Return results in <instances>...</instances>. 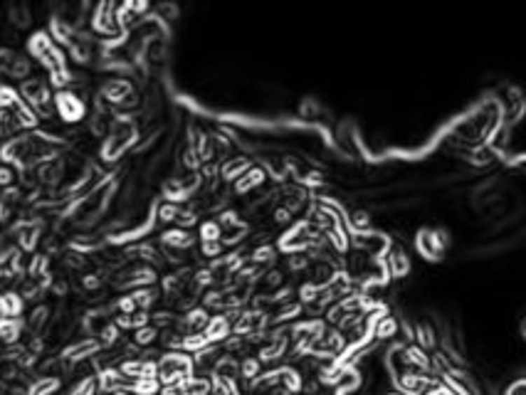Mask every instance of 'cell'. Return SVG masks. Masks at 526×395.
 <instances>
[{
  "label": "cell",
  "mask_w": 526,
  "mask_h": 395,
  "mask_svg": "<svg viewBox=\"0 0 526 395\" xmlns=\"http://www.w3.org/2000/svg\"><path fill=\"white\" fill-rule=\"evenodd\" d=\"M53 109H55V116L67 126L82 124L89 114L87 102H84L77 92H72V89H60V92L53 94Z\"/></svg>",
  "instance_id": "cell-1"
},
{
  "label": "cell",
  "mask_w": 526,
  "mask_h": 395,
  "mask_svg": "<svg viewBox=\"0 0 526 395\" xmlns=\"http://www.w3.org/2000/svg\"><path fill=\"white\" fill-rule=\"evenodd\" d=\"M450 244V235L448 230H427L422 228L420 233H417L415 237V250L420 252L425 260H433L438 262L440 255H443V250Z\"/></svg>",
  "instance_id": "cell-2"
},
{
  "label": "cell",
  "mask_w": 526,
  "mask_h": 395,
  "mask_svg": "<svg viewBox=\"0 0 526 395\" xmlns=\"http://www.w3.org/2000/svg\"><path fill=\"white\" fill-rule=\"evenodd\" d=\"M195 237L191 235V230H181V228H168L161 233V247L163 250H173V252H188L193 250Z\"/></svg>",
  "instance_id": "cell-3"
},
{
  "label": "cell",
  "mask_w": 526,
  "mask_h": 395,
  "mask_svg": "<svg viewBox=\"0 0 526 395\" xmlns=\"http://www.w3.org/2000/svg\"><path fill=\"white\" fill-rule=\"evenodd\" d=\"M265 181H267V173L262 171V168H250V171H245L235 181V193H237V195H245V193H252L255 188H260Z\"/></svg>",
  "instance_id": "cell-4"
},
{
  "label": "cell",
  "mask_w": 526,
  "mask_h": 395,
  "mask_svg": "<svg viewBox=\"0 0 526 395\" xmlns=\"http://www.w3.org/2000/svg\"><path fill=\"white\" fill-rule=\"evenodd\" d=\"M8 20H11V27L13 30H27V27L32 25V8L30 6H22V3H13L11 8H8Z\"/></svg>",
  "instance_id": "cell-5"
},
{
  "label": "cell",
  "mask_w": 526,
  "mask_h": 395,
  "mask_svg": "<svg viewBox=\"0 0 526 395\" xmlns=\"http://www.w3.org/2000/svg\"><path fill=\"white\" fill-rule=\"evenodd\" d=\"M6 77H11L13 82H25L32 77V60L27 55H15L11 62V67L6 69Z\"/></svg>",
  "instance_id": "cell-6"
},
{
  "label": "cell",
  "mask_w": 526,
  "mask_h": 395,
  "mask_svg": "<svg viewBox=\"0 0 526 395\" xmlns=\"http://www.w3.org/2000/svg\"><path fill=\"white\" fill-rule=\"evenodd\" d=\"M218 168H220V173H223L225 181H237L242 173L250 171L252 161H250V158H245V156H237V158H230V161H223Z\"/></svg>",
  "instance_id": "cell-7"
},
{
  "label": "cell",
  "mask_w": 526,
  "mask_h": 395,
  "mask_svg": "<svg viewBox=\"0 0 526 395\" xmlns=\"http://www.w3.org/2000/svg\"><path fill=\"white\" fill-rule=\"evenodd\" d=\"M22 296L18 294V291H13V289H8L6 294L0 296V317L3 319H15V317H20V312H22Z\"/></svg>",
  "instance_id": "cell-8"
},
{
  "label": "cell",
  "mask_w": 526,
  "mask_h": 395,
  "mask_svg": "<svg viewBox=\"0 0 526 395\" xmlns=\"http://www.w3.org/2000/svg\"><path fill=\"white\" fill-rule=\"evenodd\" d=\"M158 296H161V291H158L156 286H141V289L131 291V299H134L139 312H148V309L158 302Z\"/></svg>",
  "instance_id": "cell-9"
},
{
  "label": "cell",
  "mask_w": 526,
  "mask_h": 395,
  "mask_svg": "<svg viewBox=\"0 0 526 395\" xmlns=\"http://www.w3.org/2000/svg\"><path fill=\"white\" fill-rule=\"evenodd\" d=\"M20 131L22 129H20V124H18L13 109H0V139L11 141V139H15Z\"/></svg>",
  "instance_id": "cell-10"
},
{
  "label": "cell",
  "mask_w": 526,
  "mask_h": 395,
  "mask_svg": "<svg viewBox=\"0 0 526 395\" xmlns=\"http://www.w3.org/2000/svg\"><path fill=\"white\" fill-rule=\"evenodd\" d=\"M50 321H53V317H50V307H45V304L35 307L30 312V317H27V326H30L32 333H40Z\"/></svg>",
  "instance_id": "cell-11"
},
{
  "label": "cell",
  "mask_w": 526,
  "mask_h": 395,
  "mask_svg": "<svg viewBox=\"0 0 526 395\" xmlns=\"http://www.w3.org/2000/svg\"><path fill=\"white\" fill-rule=\"evenodd\" d=\"M158 328L156 326H141V328H136V333H134V346L136 349H146V346H151V343H156L158 341Z\"/></svg>",
  "instance_id": "cell-12"
},
{
  "label": "cell",
  "mask_w": 526,
  "mask_h": 395,
  "mask_svg": "<svg viewBox=\"0 0 526 395\" xmlns=\"http://www.w3.org/2000/svg\"><path fill=\"white\" fill-rule=\"evenodd\" d=\"M156 218H158V223H163V225H176V220H178V213H181V205H173V203H161V205H156Z\"/></svg>",
  "instance_id": "cell-13"
},
{
  "label": "cell",
  "mask_w": 526,
  "mask_h": 395,
  "mask_svg": "<svg viewBox=\"0 0 526 395\" xmlns=\"http://www.w3.org/2000/svg\"><path fill=\"white\" fill-rule=\"evenodd\" d=\"M20 102V94L13 84L0 82V109H13Z\"/></svg>",
  "instance_id": "cell-14"
},
{
  "label": "cell",
  "mask_w": 526,
  "mask_h": 395,
  "mask_svg": "<svg viewBox=\"0 0 526 395\" xmlns=\"http://www.w3.org/2000/svg\"><path fill=\"white\" fill-rule=\"evenodd\" d=\"M220 235H223V230H220L218 220H208V223L200 225V240L203 242H220Z\"/></svg>",
  "instance_id": "cell-15"
},
{
  "label": "cell",
  "mask_w": 526,
  "mask_h": 395,
  "mask_svg": "<svg viewBox=\"0 0 526 395\" xmlns=\"http://www.w3.org/2000/svg\"><path fill=\"white\" fill-rule=\"evenodd\" d=\"M94 390H97V378L94 375H84L72 388V395H94Z\"/></svg>",
  "instance_id": "cell-16"
},
{
  "label": "cell",
  "mask_w": 526,
  "mask_h": 395,
  "mask_svg": "<svg viewBox=\"0 0 526 395\" xmlns=\"http://www.w3.org/2000/svg\"><path fill=\"white\" fill-rule=\"evenodd\" d=\"M18 181V171L13 166H6V163H0V190H6V188H13Z\"/></svg>",
  "instance_id": "cell-17"
},
{
  "label": "cell",
  "mask_w": 526,
  "mask_h": 395,
  "mask_svg": "<svg viewBox=\"0 0 526 395\" xmlns=\"http://www.w3.org/2000/svg\"><path fill=\"white\" fill-rule=\"evenodd\" d=\"M277 257V250L275 247H270V242L262 244V247H257L255 252H252V262H257V265H265V262H272Z\"/></svg>",
  "instance_id": "cell-18"
},
{
  "label": "cell",
  "mask_w": 526,
  "mask_h": 395,
  "mask_svg": "<svg viewBox=\"0 0 526 395\" xmlns=\"http://www.w3.org/2000/svg\"><path fill=\"white\" fill-rule=\"evenodd\" d=\"M396 321L391 317H378V328H375V336L380 338H391L396 333Z\"/></svg>",
  "instance_id": "cell-19"
},
{
  "label": "cell",
  "mask_w": 526,
  "mask_h": 395,
  "mask_svg": "<svg viewBox=\"0 0 526 395\" xmlns=\"http://www.w3.org/2000/svg\"><path fill=\"white\" fill-rule=\"evenodd\" d=\"M417 338H420V346L422 349H433L435 346V333L430 326H425V324H420L417 326Z\"/></svg>",
  "instance_id": "cell-20"
},
{
  "label": "cell",
  "mask_w": 526,
  "mask_h": 395,
  "mask_svg": "<svg viewBox=\"0 0 526 395\" xmlns=\"http://www.w3.org/2000/svg\"><path fill=\"white\" fill-rule=\"evenodd\" d=\"M292 218H294V215L289 213V210H286V208H282V205L275 210V223H279V225L289 223V225H292Z\"/></svg>",
  "instance_id": "cell-21"
},
{
  "label": "cell",
  "mask_w": 526,
  "mask_h": 395,
  "mask_svg": "<svg viewBox=\"0 0 526 395\" xmlns=\"http://www.w3.org/2000/svg\"><path fill=\"white\" fill-rule=\"evenodd\" d=\"M509 395H524V380H516L509 388Z\"/></svg>",
  "instance_id": "cell-22"
},
{
  "label": "cell",
  "mask_w": 526,
  "mask_h": 395,
  "mask_svg": "<svg viewBox=\"0 0 526 395\" xmlns=\"http://www.w3.org/2000/svg\"><path fill=\"white\" fill-rule=\"evenodd\" d=\"M111 395H129V390L119 388V390H111Z\"/></svg>",
  "instance_id": "cell-23"
},
{
  "label": "cell",
  "mask_w": 526,
  "mask_h": 395,
  "mask_svg": "<svg viewBox=\"0 0 526 395\" xmlns=\"http://www.w3.org/2000/svg\"><path fill=\"white\" fill-rule=\"evenodd\" d=\"M391 395H401V393H391Z\"/></svg>",
  "instance_id": "cell-24"
}]
</instances>
